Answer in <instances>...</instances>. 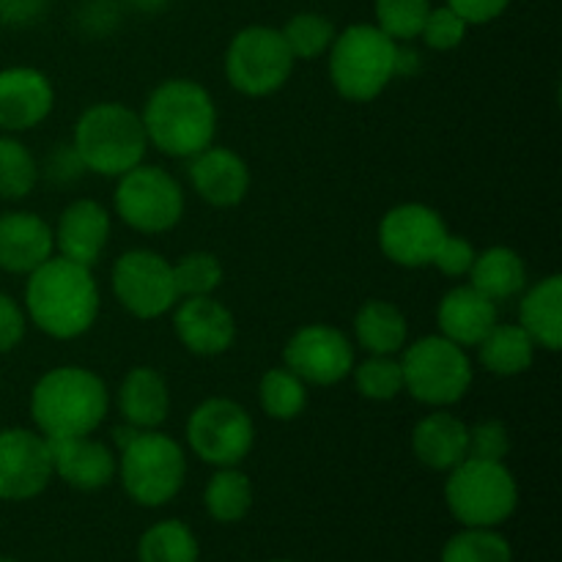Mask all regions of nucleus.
Returning <instances> with one entry per match:
<instances>
[{
	"label": "nucleus",
	"instance_id": "1",
	"mask_svg": "<svg viewBox=\"0 0 562 562\" xmlns=\"http://www.w3.org/2000/svg\"><path fill=\"white\" fill-rule=\"evenodd\" d=\"M99 300L91 269L53 256L27 274L25 313L44 335L55 340H75L97 324Z\"/></svg>",
	"mask_w": 562,
	"mask_h": 562
},
{
	"label": "nucleus",
	"instance_id": "2",
	"mask_svg": "<svg viewBox=\"0 0 562 562\" xmlns=\"http://www.w3.org/2000/svg\"><path fill=\"white\" fill-rule=\"evenodd\" d=\"M148 146L176 159H190L212 146L217 132V104L195 80L173 77L159 82L140 113Z\"/></svg>",
	"mask_w": 562,
	"mask_h": 562
},
{
	"label": "nucleus",
	"instance_id": "3",
	"mask_svg": "<svg viewBox=\"0 0 562 562\" xmlns=\"http://www.w3.org/2000/svg\"><path fill=\"white\" fill-rule=\"evenodd\" d=\"M108 384L80 366L53 368L31 390V417L47 439L93 434L108 417Z\"/></svg>",
	"mask_w": 562,
	"mask_h": 562
},
{
	"label": "nucleus",
	"instance_id": "4",
	"mask_svg": "<svg viewBox=\"0 0 562 562\" xmlns=\"http://www.w3.org/2000/svg\"><path fill=\"white\" fill-rule=\"evenodd\" d=\"M71 146L86 173L119 179L146 159L148 137L140 113L121 102H97L77 119Z\"/></svg>",
	"mask_w": 562,
	"mask_h": 562
},
{
	"label": "nucleus",
	"instance_id": "5",
	"mask_svg": "<svg viewBox=\"0 0 562 562\" xmlns=\"http://www.w3.org/2000/svg\"><path fill=\"white\" fill-rule=\"evenodd\" d=\"M398 42L376 25H349L329 47V80L349 102H371L395 80Z\"/></svg>",
	"mask_w": 562,
	"mask_h": 562
},
{
	"label": "nucleus",
	"instance_id": "6",
	"mask_svg": "<svg viewBox=\"0 0 562 562\" xmlns=\"http://www.w3.org/2000/svg\"><path fill=\"white\" fill-rule=\"evenodd\" d=\"M445 503L464 527H499L519 508V486L505 461L467 456L448 472Z\"/></svg>",
	"mask_w": 562,
	"mask_h": 562
},
{
	"label": "nucleus",
	"instance_id": "7",
	"mask_svg": "<svg viewBox=\"0 0 562 562\" xmlns=\"http://www.w3.org/2000/svg\"><path fill=\"white\" fill-rule=\"evenodd\" d=\"M124 492L143 508H162L181 492L187 477L184 448L168 434L137 431L119 450V472Z\"/></svg>",
	"mask_w": 562,
	"mask_h": 562
},
{
	"label": "nucleus",
	"instance_id": "8",
	"mask_svg": "<svg viewBox=\"0 0 562 562\" xmlns=\"http://www.w3.org/2000/svg\"><path fill=\"white\" fill-rule=\"evenodd\" d=\"M401 371H404V393L439 409L459 404L475 376L467 349L445 335H426L409 344L401 357Z\"/></svg>",
	"mask_w": 562,
	"mask_h": 562
},
{
	"label": "nucleus",
	"instance_id": "9",
	"mask_svg": "<svg viewBox=\"0 0 562 562\" xmlns=\"http://www.w3.org/2000/svg\"><path fill=\"white\" fill-rule=\"evenodd\" d=\"M294 64L278 27L250 25L231 38L223 66L234 91L245 97H272L289 82Z\"/></svg>",
	"mask_w": 562,
	"mask_h": 562
},
{
	"label": "nucleus",
	"instance_id": "10",
	"mask_svg": "<svg viewBox=\"0 0 562 562\" xmlns=\"http://www.w3.org/2000/svg\"><path fill=\"white\" fill-rule=\"evenodd\" d=\"M113 206L132 231L165 234L184 217V190L165 168L140 162L119 176Z\"/></svg>",
	"mask_w": 562,
	"mask_h": 562
},
{
	"label": "nucleus",
	"instance_id": "11",
	"mask_svg": "<svg viewBox=\"0 0 562 562\" xmlns=\"http://www.w3.org/2000/svg\"><path fill=\"white\" fill-rule=\"evenodd\" d=\"M190 450L212 467H239L256 445L250 412L231 398H206L187 420Z\"/></svg>",
	"mask_w": 562,
	"mask_h": 562
},
{
	"label": "nucleus",
	"instance_id": "12",
	"mask_svg": "<svg viewBox=\"0 0 562 562\" xmlns=\"http://www.w3.org/2000/svg\"><path fill=\"white\" fill-rule=\"evenodd\" d=\"M113 294L119 305L135 318H159L179 302L173 280V263L159 252L137 247L126 250L113 263Z\"/></svg>",
	"mask_w": 562,
	"mask_h": 562
},
{
	"label": "nucleus",
	"instance_id": "13",
	"mask_svg": "<svg viewBox=\"0 0 562 562\" xmlns=\"http://www.w3.org/2000/svg\"><path fill=\"white\" fill-rule=\"evenodd\" d=\"M442 214L426 203H401L379 223V250L387 261L404 269L431 267L439 245L448 236Z\"/></svg>",
	"mask_w": 562,
	"mask_h": 562
},
{
	"label": "nucleus",
	"instance_id": "14",
	"mask_svg": "<svg viewBox=\"0 0 562 562\" xmlns=\"http://www.w3.org/2000/svg\"><path fill=\"white\" fill-rule=\"evenodd\" d=\"M283 360L289 371L305 384L316 387H333L355 368V346L346 338L344 329L333 324H307L296 329L283 349Z\"/></svg>",
	"mask_w": 562,
	"mask_h": 562
},
{
	"label": "nucleus",
	"instance_id": "15",
	"mask_svg": "<svg viewBox=\"0 0 562 562\" xmlns=\"http://www.w3.org/2000/svg\"><path fill=\"white\" fill-rule=\"evenodd\" d=\"M55 477L49 442L31 428L0 431V499L25 503L38 497Z\"/></svg>",
	"mask_w": 562,
	"mask_h": 562
},
{
	"label": "nucleus",
	"instance_id": "16",
	"mask_svg": "<svg viewBox=\"0 0 562 562\" xmlns=\"http://www.w3.org/2000/svg\"><path fill=\"white\" fill-rule=\"evenodd\" d=\"M173 329L190 355L217 357L234 346V313L214 296H184L173 307Z\"/></svg>",
	"mask_w": 562,
	"mask_h": 562
},
{
	"label": "nucleus",
	"instance_id": "17",
	"mask_svg": "<svg viewBox=\"0 0 562 562\" xmlns=\"http://www.w3.org/2000/svg\"><path fill=\"white\" fill-rule=\"evenodd\" d=\"M187 176L195 195L209 206H239L250 192V168L239 154L223 146H206L190 157Z\"/></svg>",
	"mask_w": 562,
	"mask_h": 562
},
{
	"label": "nucleus",
	"instance_id": "18",
	"mask_svg": "<svg viewBox=\"0 0 562 562\" xmlns=\"http://www.w3.org/2000/svg\"><path fill=\"white\" fill-rule=\"evenodd\" d=\"M53 104L55 88L44 71L31 66L0 71V130H33L53 113Z\"/></svg>",
	"mask_w": 562,
	"mask_h": 562
},
{
	"label": "nucleus",
	"instance_id": "19",
	"mask_svg": "<svg viewBox=\"0 0 562 562\" xmlns=\"http://www.w3.org/2000/svg\"><path fill=\"white\" fill-rule=\"evenodd\" d=\"M49 456H53V472L77 492H99L110 486V481L119 472L113 450L104 442L86 437H60L47 439Z\"/></svg>",
	"mask_w": 562,
	"mask_h": 562
},
{
	"label": "nucleus",
	"instance_id": "20",
	"mask_svg": "<svg viewBox=\"0 0 562 562\" xmlns=\"http://www.w3.org/2000/svg\"><path fill=\"white\" fill-rule=\"evenodd\" d=\"M53 234L58 256L93 269V263L102 258L110 239L108 209L99 201H91V198H80V201L69 203L64 209Z\"/></svg>",
	"mask_w": 562,
	"mask_h": 562
},
{
	"label": "nucleus",
	"instance_id": "21",
	"mask_svg": "<svg viewBox=\"0 0 562 562\" xmlns=\"http://www.w3.org/2000/svg\"><path fill=\"white\" fill-rule=\"evenodd\" d=\"M55 256L53 225L33 212L0 214V269L31 274Z\"/></svg>",
	"mask_w": 562,
	"mask_h": 562
},
{
	"label": "nucleus",
	"instance_id": "22",
	"mask_svg": "<svg viewBox=\"0 0 562 562\" xmlns=\"http://www.w3.org/2000/svg\"><path fill=\"white\" fill-rule=\"evenodd\" d=\"M437 324L439 335L461 349H475L497 324V302L481 294L475 285H456L439 302Z\"/></svg>",
	"mask_w": 562,
	"mask_h": 562
},
{
	"label": "nucleus",
	"instance_id": "23",
	"mask_svg": "<svg viewBox=\"0 0 562 562\" xmlns=\"http://www.w3.org/2000/svg\"><path fill=\"white\" fill-rule=\"evenodd\" d=\"M412 450L428 470L450 472L470 453V426L450 412H431L412 431Z\"/></svg>",
	"mask_w": 562,
	"mask_h": 562
},
{
	"label": "nucleus",
	"instance_id": "24",
	"mask_svg": "<svg viewBox=\"0 0 562 562\" xmlns=\"http://www.w3.org/2000/svg\"><path fill=\"white\" fill-rule=\"evenodd\" d=\"M115 401H119V412L126 426H135L140 431H151V428H159L168 420L170 390L157 368H132L121 379L119 398Z\"/></svg>",
	"mask_w": 562,
	"mask_h": 562
},
{
	"label": "nucleus",
	"instance_id": "25",
	"mask_svg": "<svg viewBox=\"0 0 562 562\" xmlns=\"http://www.w3.org/2000/svg\"><path fill=\"white\" fill-rule=\"evenodd\" d=\"M519 327L547 351L562 349V278L549 274L525 291L519 302Z\"/></svg>",
	"mask_w": 562,
	"mask_h": 562
},
{
	"label": "nucleus",
	"instance_id": "26",
	"mask_svg": "<svg viewBox=\"0 0 562 562\" xmlns=\"http://www.w3.org/2000/svg\"><path fill=\"white\" fill-rule=\"evenodd\" d=\"M355 335L368 355L395 357L409 340V324L393 302L368 300L355 316Z\"/></svg>",
	"mask_w": 562,
	"mask_h": 562
},
{
	"label": "nucleus",
	"instance_id": "27",
	"mask_svg": "<svg viewBox=\"0 0 562 562\" xmlns=\"http://www.w3.org/2000/svg\"><path fill=\"white\" fill-rule=\"evenodd\" d=\"M470 285H475L492 302L510 300L527 289L525 258L510 247H488L475 256V263L470 269Z\"/></svg>",
	"mask_w": 562,
	"mask_h": 562
},
{
	"label": "nucleus",
	"instance_id": "28",
	"mask_svg": "<svg viewBox=\"0 0 562 562\" xmlns=\"http://www.w3.org/2000/svg\"><path fill=\"white\" fill-rule=\"evenodd\" d=\"M536 349L530 335L519 324H494L492 333L477 344V357L488 373L497 376H519L536 362Z\"/></svg>",
	"mask_w": 562,
	"mask_h": 562
},
{
	"label": "nucleus",
	"instance_id": "29",
	"mask_svg": "<svg viewBox=\"0 0 562 562\" xmlns=\"http://www.w3.org/2000/svg\"><path fill=\"white\" fill-rule=\"evenodd\" d=\"M206 514L220 525H236L252 508V483L239 467H217L203 488Z\"/></svg>",
	"mask_w": 562,
	"mask_h": 562
},
{
	"label": "nucleus",
	"instance_id": "30",
	"mask_svg": "<svg viewBox=\"0 0 562 562\" xmlns=\"http://www.w3.org/2000/svg\"><path fill=\"white\" fill-rule=\"evenodd\" d=\"M198 558H201V549H198L195 532L179 519L157 521L137 541L140 562H198Z\"/></svg>",
	"mask_w": 562,
	"mask_h": 562
},
{
	"label": "nucleus",
	"instance_id": "31",
	"mask_svg": "<svg viewBox=\"0 0 562 562\" xmlns=\"http://www.w3.org/2000/svg\"><path fill=\"white\" fill-rule=\"evenodd\" d=\"M261 409L272 420H294L307 406V384L289 368H272L263 373L261 387H258Z\"/></svg>",
	"mask_w": 562,
	"mask_h": 562
},
{
	"label": "nucleus",
	"instance_id": "32",
	"mask_svg": "<svg viewBox=\"0 0 562 562\" xmlns=\"http://www.w3.org/2000/svg\"><path fill=\"white\" fill-rule=\"evenodd\" d=\"M442 562H514V549L494 527H464L445 543Z\"/></svg>",
	"mask_w": 562,
	"mask_h": 562
},
{
	"label": "nucleus",
	"instance_id": "33",
	"mask_svg": "<svg viewBox=\"0 0 562 562\" xmlns=\"http://www.w3.org/2000/svg\"><path fill=\"white\" fill-rule=\"evenodd\" d=\"M38 176L42 170L25 143H20L16 137H0V198L5 201L27 198L36 187Z\"/></svg>",
	"mask_w": 562,
	"mask_h": 562
},
{
	"label": "nucleus",
	"instance_id": "34",
	"mask_svg": "<svg viewBox=\"0 0 562 562\" xmlns=\"http://www.w3.org/2000/svg\"><path fill=\"white\" fill-rule=\"evenodd\" d=\"M280 33H283L294 60H316L324 53H329L338 31H335V25L324 14L302 11V14L291 16Z\"/></svg>",
	"mask_w": 562,
	"mask_h": 562
},
{
	"label": "nucleus",
	"instance_id": "35",
	"mask_svg": "<svg viewBox=\"0 0 562 562\" xmlns=\"http://www.w3.org/2000/svg\"><path fill=\"white\" fill-rule=\"evenodd\" d=\"M355 387L368 401H393L404 393V371L401 360L390 355H371L351 368Z\"/></svg>",
	"mask_w": 562,
	"mask_h": 562
},
{
	"label": "nucleus",
	"instance_id": "36",
	"mask_svg": "<svg viewBox=\"0 0 562 562\" xmlns=\"http://www.w3.org/2000/svg\"><path fill=\"white\" fill-rule=\"evenodd\" d=\"M173 280L179 300H184V296H212L223 285V263L214 252H187L173 263Z\"/></svg>",
	"mask_w": 562,
	"mask_h": 562
},
{
	"label": "nucleus",
	"instance_id": "37",
	"mask_svg": "<svg viewBox=\"0 0 562 562\" xmlns=\"http://www.w3.org/2000/svg\"><path fill=\"white\" fill-rule=\"evenodd\" d=\"M376 27L395 42L420 36L423 22L431 11V0H376Z\"/></svg>",
	"mask_w": 562,
	"mask_h": 562
},
{
	"label": "nucleus",
	"instance_id": "38",
	"mask_svg": "<svg viewBox=\"0 0 562 562\" xmlns=\"http://www.w3.org/2000/svg\"><path fill=\"white\" fill-rule=\"evenodd\" d=\"M467 31H470V25H467L450 5H439V9L428 11L426 22H423L420 38L431 49L448 53V49H456L464 42Z\"/></svg>",
	"mask_w": 562,
	"mask_h": 562
},
{
	"label": "nucleus",
	"instance_id": "39",
	"mask_svg": "<svg viewBox=\"0 0 562 562\" xmlns=\"http://www.w3.org/2000/svg\"><path fill=\"white\" fill-rule=\"evenodd\" d=\"M510 453V434L505 423L483 420L470 428V459L483 461H505Z\"/></svg>",
	"mask_w": 562,
	"mask_h": 562
},
{
	"label": "nucleus",
	"instance_id": "40",
	"mask_svg": "<svg viewBox=\"0 0 562 562\" xmlns=\"http://www.w3.org/2000/svg\"><path fill=\"white\" fill-rule=\"evenodd\" d=\"M475 256L477 252H475V247H472L470 239L448 234L442 239V245H439L431 267H437L439 272L448 274V278H464V274H470L472 263H475Z\"/></svg>",
	"mask_w": 562,
	"mask_h": 562
},
{
	"label": "nucleus",
	"instance_id": "41",
	"mask_svg": "<svg viewBox=\"0 0 562 562\" xmlns=\"http://www.w3.org/2000/svg\"><path fill=\"white\" fill-rule=\"evenodd\" d=\"M25 327H27V318L25 311L11 300L9 294L0 291V355L5 351L16 349L25 338Z\"/></svg>",
	"mask_w": 562,
	"mask_h": 562
},
{
	"label": "nucleus",
	"instance_id": "42",
	"mask_svg": "<svg viewBox=\"0 0 562 562\" xmlns=\"http://www.w3.org/2000/svg\"><path fill=\"white\" fill-rule=\"evenodd\" d=\"M44 173H47L49 181L69 184V181L80 179V176L86 173V168H82L75 146L66 143V146H53V151L47 154V162H44Z\"/></svg>",
	"mask_w": 562,
	"mask_h": 562
},
{
	"label": "nucleus",
	"instance_id": "43",
	"mask_svg": "<svg viewBox=\"0 0 562 562\" xmlns=\"http://www.w3.org/2000/svg\"><path fill=\"white\" fill-rule=\"evenodd\" d=\"M510 0H448L445 5L456 11L467 25H486V22L497 20Z\"/></svg>",
	"mask_w": 562,
	"mask_h": 562
},
{
	"label": "nucleus",
	"instance_id": "44",
	"mask_svg": "<svg viewBox=\"0 0 562 562\" xmlns=\"http://www.w3.org/2000/svg\"><path fill=\"white\" fill-rule=\"evenodd\" d=\"M47 0H0V20L5 25H31L42 20Z\"/></svg>",
	"mask_w": 562,
	"mask_h": 562
},
{
	"label": "nucleus",
	"instance_id": "45",
	"mask_svg": "<svg viewBox=\"0 0 562 562\" xmlns=\"http://www.w3.org/2000/svg\"><path fill=\"white\" fill-rule=\"evenodd\" d=\"M132 3H135L137 9H157V5H162L165 0H132Z\"/></svg>",
	"mask_w": 562,
	"mask_h": 562
},
{
	"label": "nucleus",
	"instance_id": "46",
	"mask_svg": "<svg viewBox=\"0 0 562 562\" xmlns=\"http://www.w3.org/2000/svg\"><path fill=\"white\" fill-rule=\"evenodd\" d=\"M0 562H16V560H11V558H0Z\"/></svg>",
	"mask_w": 562,
	"mask_h": 562
},
{
	"label": "nucleus",
	"instance_id": "47",
	"mask_svg": "<svg viewBox=\"0 0 562 562\" xmlns=\"http://www.w3.org/2000/svg\"><path fill=\"white\" fill-rule=\"evenodd\" d=\"M274 562H291V560H274Z\"/></svg>",
	"mask_w": 562,
	"mask_h": 562
}]
</instances>
